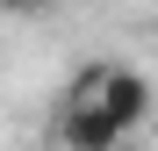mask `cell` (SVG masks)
Instances as JSON below:
<instances>
[{"instance_id": "6da1fadb", "label": "cell", "mask_w": 158, "mask_h": 151, "mask_svg": "<svg viewBox=\"0 0 158 151\" xmlns=\"http://www.w3.org/2000/svg\"><path fill=\"white\" fill-rule=\"evenodd\" d=\"M151 101H158V86L144 79V72H129V65H108V79H101V108H108L122 130H137V122L151 115Z\"/></svg>"}, {"instance_id": "7a4b0ae2", "label": "cell", "mask_w": 158, "mask_h": 151, "mask_svg": "<svg viewBox=\"0 0 158 151\" xmlns=\"http://www.w3.org/2000/svg\"><path fill=\"white\" fill-rule=\"evenodd\" d=\"M58 137H65V151H115L129 130L101 108V101H79V108H65V122H58Z\"/></svg>"}, {"instance_id": "3957f363", "label": "cell", "mask_w": 158, "mask_h": 151, "mask_svg": "<svg viewBox=\"0 0 158 151\" xmlns=\"http://www.w3.org/2000/svg\"><path fill=\"white\" fill-rule=\"evenodd\" d=\"M0 7H15V15H43V7H58V0H0Z\"/></svg>"}]
</instances>
